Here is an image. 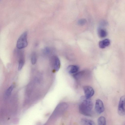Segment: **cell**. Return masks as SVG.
Masks as SVG:
<instances>
[{
	"instance_id": "cell-1",
	"label": "cell",
	"mask_w": 125,
	"mask_h": 125,
	"mask_svg": "<svg viewBox=\"0 0 125 125\" xmlns=\"http://www.w3.org/2000/svg\"><path fill=\"white\" fill-rule=\"evenodd\" d=\"M79 107V111L81 114L85 116H91L93 104L92 101L85 97H82Z\"/></svg>"
},
{
	"instance_id": "cell-12",
	"label": "cell",
	"mask_w": 125,
	"mask_h": 125,
	"mask_svg": "<svg viewBox=\"0 0 125 125\" xmlns=\"http://www.w3.org/2000/svg\"><path fill=\"white\" fill-rule=\"evenodd\" d=\"M14 87V85H12L7 89L5 93V96L6 97H8L11 95Z\"/></svg>"
},
{
	"instance_id": "cell-14",
	"label": "cell",
	"mask_w": 125,
	"mask_h": 125,
	"mask_svg": "<svg viewBox=\"0 0 125 125\" xmlns=\"http://www.w3.org/2000/svg\"><path fill=\"white\" fill-rule=\"evenodd\" d=\"M37 61V57L36 54L34 53L32 54L31 58V61L32 65H35L36 62Z\"/></svg>"
},
{
	"instance_id": "cell-3",
	"label": "cell",
	"mask_w": 125,
	"mask_h": 125,
	"mask_svg": "<svg viewBox=\"0 0 125 125\" xmlns=\"http://www.w3.org/2000/svg\"><path fill=\"white\" fill-rule=\"evenodd\" d=\"M118 112L119 115L123 116L125 115V95L120 98L119 103Z\"/></svg>"
},
{
	"instance_id": "cell-5",
	"label": "cell",
	"mask_w": 125,
	"mask_h": 125,
	"mask_svg": "<svg viewBox=\"0 0 125 125\" xmlns=\"http://www.w3.org/2000/svg\"><path fill=\"white\" fill-rule=\"evenodd\" d=\"M83 89L85 97L88 99H89L94 94V91L93 88L89 86H85L84 87Z\"/></svg>"
},
{
	"instance_id": "cell-16",
	"label": "cell",
	"mask_w": 125,
	"mask_h": 125,
	"mask_svg": "<svg viewBox=\"0 0 125 125\" xmlns=\"http://www.w3.org/2000/svg\"><path fill=\"white\" fill-rule=\"evenodd\" d=\"M43 52L45 54H49L51 53V50L49 48H46L44 49Z\"/></svg>"
},
{
	"instance_id": "cell-15",
	"label": "cell",
	"mask_w": 125,
	"mask_h": 125,
	"mask_svg": "<svg viewBox=\"0 0 125 125\" xmlns=\"http://www.w3.org/2000/svg\"><path fill=\"white\" fill-rule=\"evenodd\" d=\"M87 21L84 19H81L79 20L78 22V24L80 26H83L86 23Z\"/></svg>"
},
{
	"instance_id": "cell-13",
	"label": "cell",
	"mask_w": 125,
	"mask_h": 125,
	"mask_svg": "<svg viewBox=\"0 0 125 125\" xmlns=\"http://www.w3.org/2000/svg\"><path fill=\"white\" fill-rule=\"evenodd\" d=\"M24 64V60L22 58H21L19 60L18 67V70L19 71H20L22 69Z\"/></svg>"
},
{
	"instance_id": "cell-10",
	"label": "cell",
	"mask_w": 125,
	"mask_h": 125,
	"mask_svg": "<svg viewBox=\"0 0 125 125\" xmlns=\"http://www.w3.org/2000/svg\"><path fill=\"white\" fill-rule=\"evenodd\" d=\"M98 33L99 36L101 38L105 37L107 35L106 30L103 29H99L98 30Z\"/></svg>"
},
{
	"instance_id": "cell-11",
	"label": "cell",
	"mask_w": 125,
	"mask_h": 125,
	"mask_svg": "<svg viewBox=\"0 0 125 125\" xmlns=\"http://www.w3.org/2000/svg\"><path fill=\"white\" fill-rule=\"evenodd\" d=\"M98 125H106V120L103 116H101L99 117L98 120Z\"/></svg>"
},
{
	"instance_id": "cell-2",
	"label": "cell",
	"mask_w": 125,
	"mask_h": 125,
	"mask_svg": "<svg viewBox=\"0 0 125 125\" xmlns=\"http://www.w3.org/2000/svg\"><path fill=\"white\" fill-rule=\"evenodd\" d=\"M27 33L25 31L20 36L18 40L17 47V49H22L27 46L28 42L27 40Z\"/></svg>"
},
{
	"instance_id": "cell-6",
	"label": "cell",
	"mask_w": 125,
	"mask_h": 125,
	"mask_svg": "<svg viewBox=\"0 0 125 125\" xmlns=\"http://www.w3.org/2000/svg\"><path fill=\"white\" fill-rule=\"evenodd\" d=\"M53 64L54 69L56 71L59 70L60 66V62L58 58L56 56L53 57Z\"/></svg>"
},
{
	"instance_id": "cell-7",
	"label": "cell",
	"mask_w": 125,
	"mask_h": 125,
	"mask_svg": "<svg viewBox=\"0 0 125 125\" xmlns=\"http://www.w3.org/2000/svg\"><path fill=\"white\" fill-rule=\"evenodd\" d=\"M79 67L77 66L74 65H70L68 66L67 70L70 74H74L76 73L79 71Z\"/></svg>"
},
{
	"instance_id": "cell-9",
	"label": "cell",
	"mask_w": 125,
	"mask_h": 125,
	"mask_svg": "<svg viewBox=\"0 0 125 125\" xmlns=\"http://www.w3.org/2000/svg\"><path fill=\"white\" fill-rule=\"evenodd\" d=\"M82 125H96L93 121L91 120L83 119L81 120Z\"/></svg>"
},
{
	"instance_id": "cell-8",
	"label": "cell",
	"mask_w": 125,
	"mask_h": 125,
	"mask_svg": "<svg viewBox=\"0 0 125 125\" xmlns=\"http://www.w3.org/2000/svg\"><path fill=\"white\" fill-rule=\"evenodd\" d=\"M111 43L110 41L108 39L100 41L99 43V48L102 49L105 48L106 47L110 45Z\"/></svg>"
},
{
	"instance_id": "cell-4",
	"label": "cell",
	"mask_w": 125,
	"mask_h": 125,
	"mask_svg": "<svg viewBox=\"0 0 125 125\" xmlns=\"http://www.w3.org/2000/svg\"><path fill=\"white\" fill-rule=\"evenodd\" d=\"M95 109L97 113L100 114L104 111L105 108L102 101L99 99H97L96 102Z\"/></svg>"
}]
</instances>
